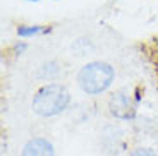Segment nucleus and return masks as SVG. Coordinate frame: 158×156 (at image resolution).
<instances>
[{"label": "nucleus", "mask_w": 158, "mask_h": 156, "mask_svg": "<svg viewBox=\"0 0 158 156\" xmlns=\"http://www.w3.org/2000/svg\"><path fill=\"white\" fill-rule=\"evenodd\" d=\"M71 103V93L64 84L50 82L41 86L31 100V110L43 118L60 115Z\"/></svg>", "instance_id": "nucleus-1"}, {"label": "nucleus", "mask_w": 158, "mask_h": 156, "mask_svg": "<svg viewBox=\"0 0 158 156\" xmlns=\"http://www.w3.org/2000/svg\"><path fill=\"white\" fill-rule=\"evenodd\" d=\"M114 79H115L114 67L110 64L103 62V60H93V62L84 64L76 76L77 86L91 96L105 93L112 86Z\"/></svg>", "instance_id": "nucleus-2"}, {"label": "nucleus", "mask_w": 158, "mask_h": 156, "mask_svg": "<svg viewBox=\"0 0 158 156\" xmlns=\"http://www.w3.org/2000/svg\"><path fill=\"white\" fill-rule=\"evenodd\" d=\"M138 101L127 91L118 89L108 98V113L118 120H132L136 117Z\"/></svg>", "instance_id": "nucleus-3"}, {"label": "nucleus", "mask_w": 158, "mask_h": 156, "mask_svg": "<svg viewBox=\"0 0 158 156\" xmlns=\"http://www.w3.org/2000/svg\"><path fill=\"white\" fill-rule=\"evenodd\" d=\"M21 156H55V148L47 137H31L23 146Z\"/></svg>", "instance_id": "nucleus-4"}, {"label": "nucleus", "mask_w": 158, "mask_h": 156, "mask_svg": "<svg viewBox=\"0 0 158 156\" xmlns=\"http://www.w3.org/2000/svg\"><path fill=\"white\" fill-rule=\"evenodd\" d=\"M50 31H52V27L41 26V24H21L16 29L19 38H33V36L45 35V33H50Z\"/></svg>", "instance_id": "nucleus-5"}, {"label": "nucleus", "mask_w": 158, "mask_h": 156, "mask_svg": "<svg viewBox=\"0 0 158 156\" xmlns=\"http://www.w3.org/2000/svg\"><path fill=\"white\" fill-rule=\"evenodd\" d=\"M60 65L57 62H47L38 69V77L41 81H55L60 74Z\"/></svg>", "instance_id": "nucleus-6"}, {"label": "nucleus", "mask_w": 158, "mask_h": 156, "mask_svg": "<svg viewBox=\"0 0 158 156\" xmlns=\"http://www.w3.org/2000/svg\"><path fill=\"white\" fill-rule=\"evenodd\" d=\"M129 156H156V153L151 148H143V146H138L132 151L129 153Z\"/></svg>", "instance_id": "nucleus-7"}, {"label": "nucleus", "mask_w": 158, "mask_h": 156, "mask_svg": "<svg viewBox=\"0 0 158 156\" xmlns=\"http://www.w3.org/2000/svg\"><path fill=\"white\" fill-rule=\"evenodd\" d=\"M12 50L16 51V53H24V51L28 50V45L24 43V41H17V43H14V47H12Z\"/></svg>", "instance_id": "nucleus-8"}, {"label": "nucleus", "mask_w": 158, "mask_h": 156, "mask_svg": "<svg viewBox=\"0 0 158 156\" xmlns=\"http://www.w3.org/2000/svg\"><path fill=\"white\" fill-rule=\"evenodd\" d=\"M26 2H40V0H26Z\"/></svg>", "instance_id": "nucleus-9"}]
</instances>
